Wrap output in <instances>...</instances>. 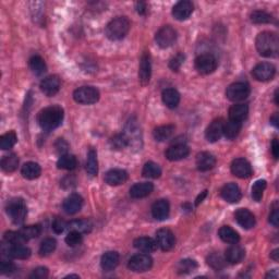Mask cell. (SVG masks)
I'll use <instances>...</instances> for the list:
<instances>
[{
    "instance_id": "cell-22",
    "label": "cell",
    "mask_w": 279,
    "mask_h": 279,
    "mask_svg": "<svg viewBox=\"0 0 279 279\" xmlns=\"http://www.w3.org/2000/svg\"><path fill=\"white\" fill-rule=\"evenodd\" d=\"M82 205H83L82 196L77 193H72L64 200L62 207L65 213L69 214V215H73V214H77L80 211L82 208Z\"/></svg>"
},
{
    "instance_id": "cell-19",
    "label": "cell",
    "mask_w": 279,
    "mask_h": 279,
    "mask_svg": "<svg viewBox=\"0 0 279 279\" xmlns=\"http://www.w3.org/2000/svg\"><path fill=\"white\" fill-rule=\"evenodd\" d=\"M234 218L238 224L244 229H251L255 226V217L247 208H239L234 213Z\"/></svg>"
},
{
    "instance_id": "cell-35",
    "label": "cell",
    "mask_w": 279,
    "mask_h": 279,
    "mask_svg": "<svg viewBox=\"0 0 279 279\" xmlns=\"http://www.w3.org/2000/svg\"><path fill=\"white\" fill-rule=\"evenodd\" d=\"M86 171L90 176L94 177L98 172V161H97V153L94 148H91L87 154L86 159Z\"/></svg>"
},
{
    "instance_id": "cell-10",
    "label": "cell",
    "mask_w": 279,
    "mask_h": 279,
    "mask_svg": "<svg viewBox=\"0 0 279 279\" xmlns=\"http://www.w3.org/2000/svg\"><path fill=\"white\" fill-rule=\"evenodd\" d=\"M276 74V68L275 65L268 62H261L256 64L254 69L252 70V76L255 80L261 82H267L275 77Z\"/></svg>"
},
{
    "instance_id": "cell-21",
    "label": "cell",
    "mask_w": 279,
    "mask_h": 279,
    "mask_svg": "<svg viewBox=\"0 0 279 279\" xmlns=\"http://www.w3.org/2000/svg\"><path fill=\"white\" fill-rule=\"evenodd\" d=\"M128 172L122 169H111L105 174V181L109 186H120L128 180Z\"/></svg>"
},
{
    "instance_id": "cell-40",
    "label": "cell",
    "mask_w": 279,
    "mask_h": 279,
    "mask_svg": "<svg viewBox=\"0 0 279 279\" xmlns=\"http://www.w3.org/2000/svg\"><path fill=\"white\" fill-rule=\"evenodd\" d=\"M142 174L145 178H151V179H157L160 177L161 174V169L158 165L154 161H148L145 165H144Z\"/></svg>"
},
{
    "instance_id": "cell-17",
    "label": "cell",
    "mask_w": 279,
    "mask_h": 279,
    "mask_svg": "<svg viewBox=\"0 0 279 279\" xmlns=\"http://www.w3.org/2000/svg\"><path fill=\"white\" fill-rule=\"evenodd\" d=\"M221 198L225 201H227L228 203H238L242 198V193L240 187L235 185V183H227L226 186H224L221 191H220Z\"/></svg>"
},
{
    "instance_id": "cell-50",
    "label": "cell",
    "mask_w": 279,
    "mask_h": 279,
    "mask_svg": "<svg viewBox=\"0 0 279 279\" xmlns=\"http://www.w3.org/2000/svg\"><path fill=\"white\" fill-rule=\"evenodd\" d=\"M82 233L78 232V231L76 230H70V232L67 234L65 237V243L68 244L69 247H78L80 246L82 242Z\"/></svg>"
},
{
    "instance_id": "cell-44",
    "label": "cell",
    "mask_w": 279,
    "mask_h": 279,
    "mask_svg": "<svg viewBox=\"0 0 279 279\" xmlns=\"http://www.w3.org/2000/svg\"><path fill=\"white\" fill-rule=\"evenodd\" d=\"M3 238L8 244H24L28 241V239L21 233V231H7Z\"/></svg>"
},
{
    "instance_id": "cell-33",
    "label": "cell",
    "mask_w": 279,
    "mask_h": 279,
    "mask_svg": "<svg viewBox=\"0 0 279 279\" xmlns=\"http://www.w3.org/2000/svg\"><path fill=\"white\" fill-rule=\"evenodd\" d=\"M174 132V125L173 124H165L160 125L156 128L153 132V137L158 142H164L168 140Z\"/></svg>"
},
{
    "instance_id": "cell-27",
    "label": "cell",
    "mask_w": 279,
    "mask_h": 279,
    "mask_svg": "<svg viewBox=\"0 0 279 279\" xmlns=\"http://www.w3.org/2000/svg\"><path fill=\"white\" fill-rule=\"evenodd\" d=\"M120 256L115 251H108L105 253L100 260V266L105 272H111L119 264Z\"/></svg>"
},
{
    "instance_id": "cell-25",
    "label": "cell",
    "mask_w": 279,
    "mask_h": 279,
    "mask_svg": "<svg viewBox=\"0 0 279 279\" xmlns=\"http://www.w3.org/2000/svg\"><path fill=\"white\" fill-rule=\"evenodd\" d=\"M170 205L167 200H158L153 204L152 215L157 220H164L169 216Z\"/></svg>"
},
{
    "instance_id": "cell-26",
    "label": "cell",
    "mask_w": 279,
    "mask_h": 279,
    "mask_svg": "<svg viewBox=\"0 0 279 279\" xmlns=\"http://www.w3.org/2000/svg\"><path fill=\"white\" fill-rule=\"evenodd\" d=\"M244 255H246L244 248L235 243L226 250L225 260L230 264H238L243 260Z\"/></svg>"
},
{
    "instance_id": "cell-6",
    "label": "cell",
    "mask_w": 279,
    "mask_h": 279,
    "mask_svg": "<svg viewBox=\"0 0 279 279\" xmlns=\"http://www.w3.org/2000/svg\"><path fill=\"white\" fill-rule=\"evenodd\" d=\"M250 85L246 82H235L230 84L226 90L227 98L231 102H242L250 95Z\"/></svg>"
},
{
    "instance_id": "cell-46",
    "label": "cell",
    "mask_w": 279,
    "mask_h": 279,
    "mask_svg": "<svg viewBox=\"0 0 279 279\" xmlns=\"http://www.w3.org/2000/svg\"><path fill=\"white\" fill-rule=\"evenodd\" d=\"M207 264L214 269L220 270L225 267L226 260L219 254V253H212V254L208 255L207 257Z\"/></svg>"
},
{
    "instance_id": "cell-55",
    "label": "cell",
    "mask_w": 279,
    "mask_h": 279,
    "mask_svg": "<svg viewBox=\"0 0 279 279\" xmlns=\"http://www.w3.org/2000/svg\"><path fill=\"white\" fill-rule=\"evenodd\" d=\"M55 146L57 148V151H58L59 153H61L62 155L65 154V152L68 151V143L65 142L63 139H58V141L56 142Z\"/></svg>"
},
{
    "instance_id": "cell-24",
    "label": "cell",
    "mask_w": 279,
    "mask_h": 279,
    "mask_svg": "<svg viewBox=\"0 0 279 279\" xmlns=\"http://www.w3.org/2000/svg\"><path fill=\"white\" fill-rule=\"evenodd\" d=\"M216 165V158L208 152H202L196 156V167L200 171H208Z\"/></svg>"
},
{
    "instance_id": "cell-57",
    "label": "cell",
    "mask_w": 279,
    "mask_h": 279,
    "mask_svg": "<svg viewBox=\"0 0 279 279\" xmlns=\"http://www.w3.org/2000/svg\"><path fill=\"white\" fill-rule=\"evenodd\" d=\"M272 154L275 157V158H278V155H279V143H278V140L277 139H274L273 142H272Z\"/></svg>"
},
{
    "instance_id": "cell-13",
    "label": "cell",
    "mask_w": 279,
    "mask_h": 279,
    "mask_svg": "<svg viewBox=\"0 0 279 279\" xmlns=\"http://www.w3.org/2000/svg\"><path fill=\"white\" fill-rule=\"evenodd\" d=\"M190 154V148L185 143H174L166 151V157L171 161L186 158Z\"/></svg>"
},
{
    "instance_id": "cell-49",
    "label": "cell",
    "mask_w": 279,
    "mask_h": 279,
    "mask_svg": "<svg viewBox=\"0 0 279 279\" xmlns=\"http://www.w3.org/2000/svg\"><path fill=\"white\" fill-rule=\"evenodd\" d=\"M20 231L26 239L30 240V239L37 238L38 235L42 233V227L39 225L26 226V227H23V228H22Z\"/></svg>"
},
{
    "instance_id": "cell-28",
    "label": "cell",
    "mask_w": 279,
    "mask_h": 279,
    "mask_svg": "<svg viewBox=\"0 0 279 279\" xmlns=\"http://www.w3.org/2000/svg\"><path fill=\"white\" fill-rule=\"evenodd\" d=\"M248 107L246 104H235L229 109V120L242 122L247 119Z\"/></svg>"
},
{
    "instance_id": "cell-60",
    "label": "cell",
    "mask_w": 279,
    "mask_h": 279,
    "mask_svg": "<svg viewBox=\"0 0 279 279\" xmlns=\"http://www.w3.org/2000/svg\"><path fill=\"white\" fill-rule=\"evenodd\" d=\"M278 122H279L278 113L276 112V113H274L272 117H270V124H272L275 128H278Z\"/></svg>"
},
{
    "instance_id": "cell-15",
    "label": "cell",
    "mask_w": 279,
    "mask_h": 279,
    "mask_svg": "<svg viewBox=\"0 0 279 279\" xmlns=\"http://www.w3.org/2000/svg\"><path fill=\"white\" fill-rule=\"evenodd\" d=\"M61 87V81L58 76H49L41 82V90L46 96L56 95Z\"/></svg>"
},
{
    "instance_id": "cell-51",
    "label": "cell",
    "mask_w": 279,
    "mask_h": 279,
    "mask_svg": "<svg viewBox=\"0 0 279 279\" xmlns=\"http://www.w3.org/2000/svg\"><path fill=\"white\" fill-rule=\"evenodd\" d=\"M185 59H186L185 55L181 54V52H179V54H177L173 57V58H171V60L169 61V68L174 72L179 71L181 68V65L183 64V62H185Z\"/></svg>"
},
{
    "instance_id": "cell-20",
    "label": "cell",
    "mask_w": 279,
    "mask_h": 279,
    "mask_svg": "<svg viewBox=\"0 0 279 279\" xmlns=\"http://www.w3.org/2000/svg\"><path fill=\"white\" fill-rule=\"evenodd\" d=\"M3 253H7V256L16 260H26L31 256V250L23 244H9L7 250H2Z\"/></svg>"
},
{
    "instance_id": "cell-4",
    "label": "cell",
    "mask_w": 279,
    "mask_h": 279,
    "mask_svg": "<svg viewBox=\"0 0 279 279\" xmlns=\"http://www.w3.org/2000/svg\"><path fill=\"white\" fill-rule=\"evenodd\" d=\"M7 214L16 225H21L25 220L28 209L24 201L19 198L12 199L7 203Z\"/></svg>"
},
{
    "instance_id": "cell-3",
    "label": "cell",
    "mask_w": 279,
    "mask_h": 279,
    "mask_svg": "<svg viewBox=\"0 0 279 279\" xmlns=\"http://www.w3.org/2000/svg\"><path fill=\"white\" fill-rule=\"evenodd\" d=\"M130 30V21L125 16H118L112 19L105 29V34L110 41H120L124 38Z\"/></svg>"
},
{
    "instance_id": "cell-2",
    "label": "cell",
    "mask_w": 279,
    "mask_h": 279,
    "mask_svg": "<svg viewBox=\"0 0 279 279\" xmlns=\"http://www.w3.org/2000/svg\"><path fill=\"white\" fill-rule=\"evenodd\" d=\"M255 46L259 54L266 58L277 56L279 50V39L275 33L263 32L257 35Z\"/></svg>"
},
{
    "instance_id": "cell-14",
    "label": "cell",
    "mask_w": 279,
    "mask_h": 279,
    "mask_svg": "<svg viewBox=\"0 0 279 279\" xmlns=\"http://www.w3.org/2000/svg\"><path fill=\"white\" fill-rule=\"evenodd\" d=\"M231 172L238 178H248L252 174L251 164L244 158H237L231 164Z\"/></svg>"
},
{
    "instance_id": "cell-54",
    "label": "cell",
    "mask_w": 279,
    "mask_h": 279,
    "mask_svg": "<svg viewBox=\"0 0 279 279\" xmlns=\"http://www.w3.org/2000/svg\"><path fill=\"white\" fill-rule=\"evenodd\" d=\"M48 277V269L46 267H37L30 275V278L33 279H45Z\"/></svg>"
},
{
    "instance_id": "cell-7",
    "label": "cell",
    "mask_w": 279,
    "mask_h": 279,
    "mask_svg": "<svg viewBox=\"0 0 279 279\" xmlns=\"http://www.w3.org/2000/svg\"><path fill=\"white\" fill-rule=\"evenodd\" d=\"M217 68V59L212 54H202L195 59V69L204 76L211 74Z\"/></svg>"
},
{
    "instance_id": "cell-56",
    "label": "cell",
    "mask_w": 279,
    "mask_h": 279,
    "mask_svg": "<svg viewBox=\"0 0 279 279\" xmlns=\"http://www.w3.org/2000/svg\"><path fill=\"white\" fill-rule=\"evenodd\" d=\"M279 221V214H278V207H274L272 213L269 214V222L275 227H278Z\"/></svg>"
},
{
    "instance_id": "cell-61",
    "label": "cell",
    "mask_w": 279,
    "mask_h": 279,
    "mask_svg": "<svg viewBox=\"0 0 279 279\" xmlns=\"http://www.w3.org/2000/svg\"><path fill=\"white\" fill-rule=\"evenodd\" d=\"M278 252H279V250L278 248H276V250H274L272 253H270V257H272L275 262H278V260H279V257H278L279 253Z\"/></svg>"
},
{
    "instance_id": "cell-59",
    "label": "cell",
    "mask_w": 279,
    "mask_h": 279,
    "mask_svg": "<svg viewBox=\"0 0 279 279\" xmlns=\"http://www.w3.org/2000/svg\"><path fill=\"white\" fill-rule=\"evenodd\" d=\"M206 195H207V191H203L202 193H201L199 196H198V199H196V202H195V205L198 206V205L200 203H202L203 202V200L206 198Z\"/></svg>"
},
{
    "instance_id": "cell-12",
    "label": "cell",
    "mask_w": 279,
    "mask_h": 279,
    "mask_svg": "<svg viewBox=\"0 0 279 279\" xmlns=\"http://www.w3.org/2000/svg\"><path fill=\"white\" fill-rule=\"evenodd\" d=\"M151 76H152L151 56L147 51H145L141 57V62H140V70H139V80L143 86H145L150 83Z\"/></svg>"
},
{
    "instance_id": "cell-16",
    "label": "cell",
    "mask_w": 279,
    "mask_h": 279,
    "mask_svg": "<svg viewBox=\"0 0 279 279\" xmlns=\"http://www.w3.org/2000/svg\"><path fill=\"white\" fill-rule=\"evenodd\" d=\"M224 124L225 121L219 118V119H215L211 124L207 126L206 132H205V137H206L208 142L215 143L219 140L222 134H224Z\"/></svg>"
},
{
    "instance_id": "cell-30",
    "label": "cell",
    "mask_w": 279,
    "mask_h": 279,
    "mask_svg": "<svg viewBox=\"0 0 279 279\" xmlns=\"http://www.w3.org/2000/svg\"><path fill=\"white\" fill-rule=\"evenodd\" d=\"M21 173L25 179H29V180H34V179H37L42 173V168L37 163H33V161H29V163H25L22 166Z\"/></svg>"
},
{
    "instance_id": "cell-36",
    "label": "cell",
    "mask_w": 279,
    "mask_h": 279,
    "mask_svg": "<svg viewBox=\"0 0 279 279\" xmlns=\"http://www.w3.org/2000/svg\"><path fill=\"white\" fill-rule=\"evenodd\" d=\"M109 145L112 148V150L116 151H121L125 148L126 146L130 145V140L128 138V135L125 133H119L113 135L109 141Z\"/></svg>"
},
{
    "instance_id": "cell-1",
    "label": "cell",
    "mask_w": 279,
    "mask_h": 279,
    "mask_svg": "<svg viewBox=\"0 0 279 279\" xmlns=\"http://www.w3.org/2000/svg\"><path fill=\"white\" fill-rule=\"evenodd\" d=\"M63 117V109L60 106H49L39 111L37 121L43 130L51 131L62 124Z\"/></svg>"
},
{
    "instance_id": "cell-32",
    "label": "cell",
    "mask_w": 279,
    "mask_h": 279,
    "mask_svg": "<svg viewBox=\"0 0 279 279\" xmlns=\"http://www.w3.org/2000/svg\"><path fill=\"white\" fill-rule=\"evenodd\" d=\"M218 235L222 241L229 244H235L240 241L239 233L229 226H222L218 231Z\"/></svg>"
},
{
    "instance_id": "cell-62",
    "label": "cell",
    "mask_w": 279,
    "mask_h": 279,
    "mask_svg": "<svg viewBox=\"0 0 279 279\" xmlns=\"http://www.w3.org/2000/svg\"><path fill=\"white\" fill-rule=\"evenodd\" d=\"M274 96H275V103L278 105L279 104V102H278V90L275 91V95Z\"/></svg>"
},
{
    "instance_id": "cell-23",
    "label": "cell",
    "mask_w": 279,
    "mask_h": 279,
    "mask_svg": "<svg viewBox=\"0 0 279 279\" xmlns=\"http://www.w3.org/2000/svg\"><path fill=\"white\" fill-rule=\"evenodd\" d=\"M153 190H154V186L151 182H140L135 183L130 189V195L133 199H143L150 195Z\"/></svg>"
},
{
    "instance_id": "cell-18",
    "label": "cell",
    "mask_w": 279,
    "mask_h": 279,
    "mask_svg": "<svg viewBox=\"0 0 279 279\" xmlns=\"http://www.w3.org/2000/svg\"><path fill=\"white\" fill-rule=\"evenodd\" d=\"M193 10V4L191 1L182 0V1H179L177 4H174V7L172 8V16H174V19L183 21L190 17Z\"/></svg>"
},
{
    "instance_id": "cell-5",
    "label": "cell",
    "mask_w": 279,
    "mask_h": 279,
    "mask_svg": "<svg viewBox=\"0 0 279 279\" xmlns=\"http://www.w3.org/2000/svg\"><path fill=\"white\" fill-rule=\"evenodd\" d=\"M73 98L82 105H92L98 102L99 92L93 86H82L74 91Z\"/></svg>"
},
{
    "instance_id": "cell-48",
    "label": "cell",
    "mask_w": 279,
    "mask_h": 279,
    "mask_svg": "<svg viewBox=\"0 0 279 279\" xmlns=\"http://www.w3.org/2000/svg\"><path fill=\"white\" fill-rule=\"evenodd\" d=\"M196 268H198V263L194 260H182L178 264V272L180 274H189Z\"/></svg>"
},
{
    "instance_id": "cell-11",
    "label": "cell",
    "mask_w": 279,
    "mask_h": 279,
    "mask_svg": "<svg viewBox=\"0 0 279 279\" xmlns=\"http://www.w3.org/2000/svg\"><path fill=\"white\" fill-rule=\"evenodd\" d=\"M156 242L163 251H170L176 244V237L171 230L163 228L156 232Z\"/></svg>"
},
{
    "instance_id": "cell-34",
    "label": "cell",
    "mask_w": 279,
    "mask_h": 279,
    "mask_svg": "<svg viewBox=\"0 0 279 279\" xmlns=\"http://www.w3.org/2000/svg\"><path fill=\"white\" fill-rule=\"evenodd\" d=\"M242 128V122L229 120L224 124V135L229 140H233L239 135Z\"/></svg>"
},
{
    "instance_id": "cell-58",
    "label": "cell",
    "mask_w": 279,
    "mask_h": 279,
    "mask_svg": "<svg viewBox=\"0 0 279 279\" xmlns=\"http://www.w3.org/2000/svg\"><path fill=\"white\" fill-rule=\"evenodd\" d=\"M147 10V6L145 2H138L137 3V11L140 15H145Z\"/></svg>"
},
{
    "instance_id": "cell-45",
    "label": "cell",
    "mask_w": 279,
    "mask_h": 279,
    "mask_svg": "<svg viewBox=\"0 0 279 279\" xmlns=\"http://www.w3.org/2000/svg\"><path fill=\"white\" fill-rule=\"evenodd\" d=\"M57 241L52 238H47L44 240L39 247V255L41 256H48L56 250Z\"/></svg>"
},
{
    "instance_id": "cell-53",
    "label": "cell",
    "mask_w": 279,
    "mask_h": 279,
    "mask_svg": "<svg viewBox=\"0 0 279 279\" xmlns=\"http://www.w3.org/2000/svg\"><path fill=\"white\" fill-rule=\"evenodd\" d=\"M67 222H65L62 218H60V217H57L54 219V221H52V224H51V227H52V230L55 231V233L57 234H59V233H62L64 229L67 228Z\"/></svg>"
},
{
    "instance_id": "cell-47",
    "label": "cell",
    "mask_w": 279,
    "mask_h": 279,
    "mask_svg": "<svg viewBox=\"0 0 279 279\" xmlns=\"http://www.w3.org/2000/svg\"><path fill=\"white\" fill-rule=\"evenodd\" d=\"M266 186H267V182L265 180H257L255 181L254 185L252 186V198L255 202H260L263 198V193L266 189Z\"/></svg>"
},
{
    "instance_id": "cell-43",
    "label": "cell",
    "mask_w": 279,
    "mask_h": 279,
    "mask_svg": "<svg viewBox=\"0 0 279 279\" xmlns=\"http://www.w3.org/2000/svg\"><path fill=\"white\" fill-rule=\"evenodd\" d=\"M16 141H17V137L16 132L10 131V132L1 135V138H0V148L3 151L10 150V148H12L16 145Z\"/></svg>"
},
{
    "instance_id": "cell-9",
    "label": "cell",
    "mask_w": 279,
    "mask_h": 279,
    "mask_svg": "<svg viewBox=\"0 0 279 279\" xmlns=\"http://www.w3.org/2000/svg\"><path fill=\"white\" fill-rule=\"evenodd\" d=\"M153 259L148 254H137L131 257L128 262L129 269L135 273H144L151 269Z\"/></svg>"
},
{
    "instance_id": "cell-31",
    "label": "cell",
    "mask_w": 279,
    "mask_h": 279,
    "mask_svg": "<svg viewBox=\"0 0 279 279\" xmlns=\"http://www.w3.org/2000/svg\"><path fill=\"white\" fill-rule=\"evenodd\" d=\"M134 248L142 252H154L157 248V242L150 237H140L134 240Z\"/></svg>"
},
{
    "instance_id": "cell-42",
    "label": "cell",
    "mask_w": 279,
    "mask_h": 279,
    "mask_svg": "<svg viewBox=\"0 0 279 279\" xmlns=\"http://www.w3.org/2000/svg\"><path fill=\"white\" fill-rule=\"evenodd\" d=\"M68 228L70 230H76L81 233H87L92 230V224L90 220L87 219H78L73 220L68 224Z\"/></svg>"
},
{
    "instance_id": "cell-29",
    "label": "cell",
    "mask_w": 279,
    "mask_h": 279,
    "mask_svg": "<svg viewBox=\"0 0 279 279\" xmlns=\"http://www.w3.org/2000/svg\"><path fill=\"white\" fill-rule=\"evenodd\" d=\"M161 98H163V102L166 106L170 109L177 108L179 103H180V94L174 89L164 90L163 94H161Z\"/></svg>"
},
{
    "instance_id": "cell-38",
    "label": "cell",
    "mask_w": 279,
    "mask_h": 279,
    "mask_svg": "<svg viewBox=\"0 0 279 279\" xmlns=\"http://www.w3.org/2000/svg\"><path fill=\"white\" fill-rule=\"evenodd\" d=\"M19 166V158L16 154H9L1 159V168L6 172L16 171Z\"/></svg>"
},
{
    "instance_id": "cell-37",
    "label": "cell",
    "mask_w": 279,
    "mask_h": 279,
    "mask_svg": "<svg viewBox=\"0 0 279 279\" xmlns=\"http://www.w3.org/2000/svg\"><path fill=\"white\" fill-rule=\"evenodd\" d=\"M29 64L31 70H32L33 73L36 74V76H43L47 70L45 61H44L41 56H33L32 58L30 59Z\"/></svg>"
},
{
    "instance_id": "cell-52",
    "label": "cell",
    "mask_w": 279,
    "mask_h": 279,
    "mask_svg": "<svg viewBox=\"0 0 279 279\" xmlns=\"http://www.w3.org/2000/svg\"><path fill=\"white\" fill-rule=\"evenodd\" d=\"M16 265L10 261L2 260L0 262V273L3 275H10L12 273H15L16 270Z\"/></svg>"
},
{
    "instance_id": "cell-41",
    "label": "cell",
    "mask_w": 279,
    "mask_h": 279,
    "mask_svg": "<svg viewBox=\"0 0 279 279\" xmlns=\"http://www.w3.org/2000/svg\"><path fill=\"white\" fill-rule=\"evenodd\" d=\"M251 21L255 24H267L273 22V16L269 15L266 11L255 10L251 13Z\"/></svg>"
},
{
    "instance_id": "cell-39",
    "label": "cell",
    "mask_w": 279,
    "mask_h": 279,
    "mask_svg": "<svg viewBox=\"0 0 279 279\" xmlns=\"http://www.w3.org/2000/svg\"><path fill=\"white\" fill-rule=\"evenodd\" d=\"M78 161L74 155L70 154H63L61 155L60 158L57 161V166H58L59 169H64V170H73L77 167Z\"/></svg>"
},
{
    "instance_id": "cell-8",
    "label": "cell",
    "mask_w": 279,
    "mask_h": 279,
    "mask_svg": "<svg viewBox=\"0 0 279 279\" xmlns=\"http://www.w3.org/2000/svg\"><path fill=\"white\" fill-rule=\"evenodd\" d=\"M177 32L170 25H165L155 35V41L160 48H168L176 42Z\"/></svg>"
}]
</instances>
